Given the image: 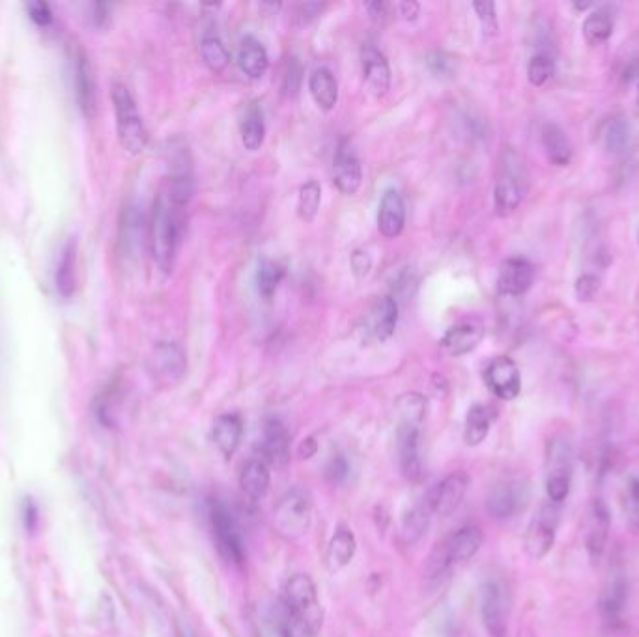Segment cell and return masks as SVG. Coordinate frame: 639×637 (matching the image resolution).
I'll return each mask as SVG.
<instances>
[{
  "label": "cell",
  "mask_w": 639,
  "mask_h": 637,
  "mask_svg": "<svg viewBox=\"0 0 639 637\" xmlns=\"http://www.w3.org/2000/svg\"><path fill=\"white\" fill-rule=\"evenodd\" d=\"M185 208L176 204L165 189L157 193L150 215V251L157 268L171 273L184 236Z\"/></svg>",
  "instance_id": "obj_1"
},
{
  "label": "cell",
  "mask_w": 639,
  "mask_h": 637,
  "mask_svg": "<svg viewBox=\"0 0 639 637\" xmlns=\"http://www.w3.org/2000/svg\"><path fill=\"white\" fill-rule=\"evenodd\" d=\"M397 408L398 464L406 479L419 481L423 477L421 430L425 423L426 400L417 393H408L398 398Z\"/></svg>",
  "instance_id": "obj_2"
},
{
  "label": "cell",
  "mask_w": 639,
  "mask_h": 637,
  "mask_svg": "<svg viewBox=\"0 0 639 637\" xmlns=\"http://www.w3.org/2000/svg\"><path fill=\"white\" fill-rule=\"evenodd\" d=\"M529 189L524 157L516 152V148L505 146L497 161V180L494 187V210L499 217H509L520 208Z\"/></svg>",
  "instance_id": "obj_3"
},
{
  "label": "cell",
  "mask_w": 639,
  "mask_h": 637,
  "mask_svg": "<svg viewBox=\"0 0 639 637\" xmlns=\"http://www.w3.org/2000/svg\"><path fill=\"white\" fill-rule=\"evenodd\" d=\"M544 469L548 501L561 505L570 496L574 477V445L565 434H555L554 438H550L546 443Z\"/></svg>",
  "instance_id": "obj_4"
},
{
  "label": "cell",
  "mask_w": 639,
  "mask_h": 637,
  "mask_svg": "<svg viewBox=\"0 0 639 637\" xmlns=\"http://www.w3.org/2000/svg\"><path fill=\"white\" fill-rule=\"evenodd\" d=\"M483 542V531L477 525H464L456 529L455 533L445 538V542L430 557L428 578L438 580L449 570L468 563L479 553Z\"/></svg>",
  "instance_id": "obj_5"
},
{
  "label": "cell",
  "mask_w": 639,
  "mask_h": 637,
  "mask_svg": "<svg viewBox=\"0 0 639 637\" xmlns=\"http://www.w3.org/2000/svg\"><path fill=\"white\" fill-rule=\"evenodd\" d=\"M111 100L120 144L129 156H139L148 144V131L144 128L137 101L131 96L128 86L122 83H114Z\"/></svg>",
  "instance_id": "obj_6"
},
{
  "label": "cell",
  "mask_w": 639,
  "mask_h": 637,
  "mask_svg": "<svg viewBox=\"0 0 639 637\" xmlns=\"http://www.w3.org/2000/svg\"><path fill=\"white\" fill-rule=\"evenodd\" d=\"M313 522V501L307 492L294 488L286 492L273 509V531L284 540L303 537Z\"/></svg>",
  "instance_id": "obj_7"
},
{
  "label": "cell",
  "mask_w": 639,
  "mask_h": 637,
  "mask_svg": "<svg viewBox=\"0 0 639 637\" xmlns=\"http://www.w3.org/2000/svg\"><path fill=\"white\" fill-rule=\"evenodd\" d=\"M284 606L290 615L303 624L311 634H318L324 621L320 598L314 581L307 574H296L286 583Z\"/></svg>",
  "instance_id": "obj_8"
},
{
  "label": "cell",
  "mask_w": 639,
  "mask_h": 637,
  "mask_svg": "<svg viewBox=\"0 0 639 637\" xmlns=\"http://www.w3.org/2000/svg\"><path fill=\"white\" fill-rule=\"evenodd\" d=\"M208 520L212 527L217 552L221 553V557L230 565H242L245 559V546H243L242 529L236 522L234 514L221 501H212L208 509Z\"/></svg>",
  "instance_id": "obj_9"
},
{
  "label": "cell",
  "mask_w": 639,
  "mask_h": 637,
  "mask_svg": "<svg viewBox=\"0 0 639 637\" xmlns=\"http://www.w3.org/2000/svg\"><path fill=\"white\" fill-rule=\"evenodd\" d=\"M559 522H561L559 505H555L552 501H544L527 524L524 550L529 559L540 561L552 552Z\"/></svg>",
  "instance_id": "obj_10"
},
{
  "label": "cell",
  "mask_w": 639,
  "mask_h": 637,
  "mask_svg": "<svg viewBox=\"0 0 639 637\" xmlns=\"http://www.w3.org/2000/svg\"><path fill=\"white\" fill-rule=\"evenodd\" d=\"M529 497H531V490L527 481L518 477L503 479L490 488L486 497V509L492 518L505 522V520L516 518L520 512L526 510Z\"/></svg>",
  "instance_id": "obj_11"
},
{
  "label": "cell",
  "mask_w": 639,
  "mask_h": 637,
  "mask_svg": "<svg viewBox=\"0 0 639 637\" xmlns=\"http://www.w3.org/2000/svg\"><path fill=\"white\" fill-rule=\"evenodd\" d=\"M626 606H628V580L623 570H613L598 598V613L606 630L619 632L625 628Z\"/></svg>",
  "instance_id": "obj_12"
},
{
  "label": "cell",
  "mask_w": 639,
  "mask_h": 637,
  "mask_svg": "<svg viewBox=\"0 0 639 637\" xmlns=\"http://www.w3.org/2000/svg\"><path fill=\"white\" fill-rule=\"evenodd\" d=\"M611 531V512L608 503L602 497H595L587 509L583 544L589 561L598 565L608 550Z\"/></svg>",
  "instance_id": "obj_13"
},
{
  "label": "cell",
  "mask_w": 639,
  "mask_h": 637,
  "mask_svg": "<svg viewBox=\"0 0 639 637\" xmlns=\"http://www.w3.org/2000/svg\"><path fill=\"white\" fill-rule=\"evenodd\" d=\"M481 617L490 637H505L509 632V596L503 583L490 580L484 583L481 595Z\"/></svg>",
  "instance_id": "obj_14"
},
{
  "label": "cell",
  "mask_w": 639,
  "mask_h": 637,
  "mask_svg": "<svg viewBox=\"0 0 639 637\" xmlns=\"http://www.w3.org/2000/svg\"><path fill=\"white\" fill-rule=\"evenodd\" d=\"M469 477L464 471H456L447 475L443 481L438 482L428 494H426V505L432 510V514L438 516H449L453 514L464 501L468 494Z\"/></svg>",
  "instance_id": "obj_15"
},
{
  "label": "cell",
  "mask_w": 639,
  "mask_h": 637,
  "mask_svg": "<svg viewBox=\"0 0 639 637\" xmlns=\"http://www.w3.org/2000/svg\"><path fill=\"white\" fill-rule=\"evenodd\" d=\"M484 383L499 400H514L522 393V374L511 357L501 355L488 363Z\"/></svg>",
  "instance_id": "obj_16"
},
{
  "label": "cell",
  "mask_w": 639,
  "mask_h": 637,
  "mask_svg": "<svg viewBox=\"0 0 639 637\" xmlns=\"http://www.w3.org/2000/svg\"><path fill=\"white\" fill-rule=\"evenodd\" d=\"M533 281H535L533 264L522 256H512L499 266L497 294L507 298H520L531 288Z\"/></svg>",
  "instance_id": "obj_17"
},
{
  "label": "cell",
  "mask_w": 639,
  "mask_h": 637,
  "mask_svg": "<svg viewBox=\"0 0 639 637\" xmlns=\"http://www.w3.org/2000/svg\"><path fill=\"white\" fill-rule=\"evenodd\" d=\"M333 182L344 195H355L363 182L361 163L346 139L339 142L333 156Z\"/></svg>",
  "instance_id": "obj_18"
},
{
  "label": "cell",
  "mask_w": 639,
  "mask_h": 637,
  "mask_svg": "<svg viewBox=\"0 0 639 637\" xmlns=\"http://www.w3.org/2000/svg\"><path fill=\"white\" fill-rule=\"evenodd\" d=\"M185 367L184 350L174 342H159L150 357V369L159 382H180L184 378Z\"/></svg>",
  "instance_id": "obj_19"
},
{
  "label": "cell",
  "mask_w": 639,
  "mask_h": 637,
  "mask_svg": "<svg viewBox=\"0 0 639 637\" xmlns=\"http://www.w3.org/2000/svg\"><path fill=\"white\" fill-rule=\"evenodd\" d=\"M363 79L376 98H384L391 88V68L389 62L376 47L367 45L361 49Z\"/></svg>",
  "instance_id": "obj_20"
},
{
  "label": "cell",
  "mask_w": 639,
  "mask_h": 637,
  "mask_svg": "<svg viewBox=\"0 0 639 637\" xmlns=\"http://www.w3.org/2000/svg\"><path fill=\"white\" fill-rule=\"evenodd\" d=\"M398 322V303L393 296H384L374 303L369 316L365 318V329L374 340L391 339L395 335Z\"/></svg>",
  "instance_id": "obj_21"
},
{
  "label": "cell",
  "mask_w": 639,
  "mask_h": 637,
  "mask_svg": "<svg viewBox=\"0 0 639 637\" xmlns=\"http://www.w3.org/2000/svg\"><path fill=\"white\" fill-rule=\"evenodd\" d=\"M260 451L264 462L275 468H281L290 458V434L279 419H268L264 425V438Z\"/></svg>",
  "instance_id": "obj_22"
},
{
  "label": "cell",
  "mask_w": 639,
  "mask_h": 637,
  "mask_svg": "<svg viewBox=\"0 0 639 637\" xmlns=\"http://www.w3.org/2000/svg\"><path fill=\"white\" fill-rule=\"evenodd\" d=\"M484 339V327L479 322H464L453 326L441 339L443 350L453 357L473 352Z\"/></svg>",
  "instance_id": "obj_23"
},
{
  "label": "cell",
  "mask_w": 639,
  "mask_h": 637,
  "mask_svg": "<svg viewBox=\"0 0 639 637\" xmlns=\"http://www.w3.org/2000/svg\"><path fill=\"white\" fill-rule=\"evenodd\" d=\"M406 223V208L400 193L395 189H387L380 202V212H378V230L384 238H397L404 230Z\"/></svg>",
  "instance_id": "obj_24"
},
{
  "label": "cell",
  "mask_w": 639,
  "mask_h": 637,
  "mask_svg": "<svg viewBox=\"0 0 639 637\" xmlns=\"http://www.w3.org/2000/svg\"><path fill=\"white\" fill-rule=\"evenodd\" d=\"M540 139L544 152L550 159V163L555 167H568L572 156H574V146L568 139L565 129L557 124H544V128L540 131Z\"/></svg>",
  "instance_id": "obj_25"
},
{
  "label": "cell",
  "mask_w": 639,
  "mask_h": 637,
  "mask_svg": "<svg viewBox=\"0 0 639 637\" xmlns=\"http://www.w3.org/2000/svg\"><path fill=\"white\" fill-rule=\"evenodd\" d=\"M243 425L238 415H221L212 428L213 443L225 458H232L242 441Z\"/></svg>",
  "instance_id": "obj_26"
},
{
  "label": "cell",
  "mask_w": 639,
  "mask_h": 637,
  "mask_svg": "<svg viewBox=\"0 0 639 637\" xmlns=\"http://www.w3.org/2000/svg\"><path fill=\"white\" fill-rule=\"evenodd\" d=\"M75 96L81 111L86 116H92L96 109V81H94V71L88 62V58L79 53L75 60Z\"/></svg>",
  "instance_id": "obj_27"
},
{
  "label": "cell",
  "mask_w": 639,
  "mask_h": 637,
  "mask_svg": "<svg viewBox=\"0 0 639 637\" xmlns=\"http://www.w3.org/2000/svg\"><path fill=\"white\" fill-rule=\"evenodd\" d=\"M240 133L245 150L258 152L266 139V124H264V113L256 101H251L243 109L242 120H240Z\"/></svg>",
  "instance_id": "obj_28"
},
{
  "label": "cell",
  "mask_w": 639,
  "mask_h": 637,
  "mask_svg": "<svg viewBox=\"0 0 639 637\" xmlns=\"http://www.w3.org/2000/svg\"><path fill=\"white\" fill-rule=\"evenodd\" d=\"M309 92L313 96L314 103L322 111H333L339 101V85L337 79L327 68H318L309 77Z\"/></svg>",
  "instance_id": "obj_29"
},
{
  "label": "cell",
  "mask_w": 639,
  "mask_h": 637,
  "mask_svg": "<svg viewBox=\"0 0 639 637\" xmlns=\"http://www.w3.org/2000/svg\"><path fill=\"white\" fill-rule=\"evenodd\" d=\"M238 64H240V70L247 77L260 79L268 71L270 57H268V51L262 42H258L253 36H247V38H243L242 45H240Z\"/></svg>",
  "instance_id": "obj_30"
},
{
  "label": "cell",
  "mask_w": 639,
  "mask_h": 637,
  "mask_svg": "<svg viewBox=\"0 0 639 637\" xmlns=\"http://www.w3.org/2000/svg\"><path fill=\"white\" fill-rule=\"evenodd\" d=\"M357 542L350 529H339L327 546L326 565L329 572H339L348 567L354 559Z\"/></svg>",
  "instance_id": "obj_31"
},
{
  "label": "cell",
  "mask_w": 639,
  "mask_h": 637,
  "mask_svg": "<svg viewBox=\"0 0 639 637\" xmlns=\"http://www.w3.org/2000/svg\"><path fill=\"white\" fill-rule=\"evenodd\" d=\"M270 469L268 464L264 460H249L245 464V468L242 471V477H240V484H242L243 494L253 499V501H260L262 497L268 494L270 490Z\"/></svg>",
  "instance_id": "obj_32"
},
{
  "label": "cell",
  "mask_w": 639,
  "mask_h": 637,
  "mask_svg": "<svg viewBox=\"0 0 639 637\" xmlns=\"http://www.w3.org/2000/svg\"><path fill=\"white\" fill-rule=\"evenodd\" d=\"M494 423V411L486 404H473L466 415L464 441L469 447H479L488 438Z\"/></svg>",
  "instance_id": "obj_33"
},
{
  "label": "cell",
  "mask_w": 639,
  "mask_h": 637,
  "mask_svg": "<svg viewBox=\"0 0 639 637\" xmlns=\"http://www.w3.org/2000/svg\"><path fill=\"white\" fill-rule=\"evenodd\" d=\"M613 12L610 6L595 8L583 21V38L589 45H602L608 42L613 34Z\"/></svg>",
  "instance_id": "obj_34"
},
{
  "label": "cell",
  "mask_w": 639,
  "mask_h": 637,
  "mask_svg": "<svg viewBox=\"0 0 639 637\" xmlns=\"http://www.w3.org/2000/svg\"><path fill=\"white\" fill-rule=\"evenodd\" d=\"M75 268H77V251H75V241L70 240L62 249V255L58 260L57 277H55L58 294L62 298H70L75 292V283H77Z\"/></svg>",
  "instance_id": "obj_35"
},
{
  "label": "cell",
  "mask_w": 639,
  "mask_h": 637,
  "mask_svg": "<svg viewBox=\"0 0 639 637\" xmlns=\"http://www.w3.org/2000/svg\"><path fill=\"white\" fill-rule=\"evenodd\" d=\"M284 273H286V269H284V266H281L279 262L262 260V262L258 264L255 283L260 298L264 299V301H271V299H273L277 288H279V284H281V281L284 279Z\"/></svg>",
  "instance_id": "obj_36"
},
{
  "label": "cell",
  "mask_w": 639,
  "mask_h": 637,
  "mask_svg": "<svg viewBox=\"0 0 639 637\" xmlns=\"http://www.w3.org/2000/svg\"><path fill=\"white\" fill-rule=\"evenodd\" d=\"M430 514H432V510L426 505V501H423L417 507H413L406 514L402 527H400V537H402L406 546H412L413 542H417L419 538L425 535L426 527L430 524Z\"/></svg>",
  "instance_id": "obj_37"
},
{
  "label": "cell",
  "mask_w": 639,
  "mask_h": 637,
  "mask_svg": "<svg viewBox=\"0 0 639 637\" xmlns=\"http://www.w3.org/2000/svg\"><path fill=\"white\" fill-rule=\"evenodd\" d=\"M604 146L611 154L625 152L632 137V126L625 116H613L604 129Z\"/></svg>",
  "instance_id": "obj_38"
},
{
  "label": "cell",
  "mask_w": 639,
  "mask_h": 637,
  "mask_svg": "<svg viewBox=\"0 0 639 637\" xmlns=\"http://www.w3.org/2000/svg\"><path fill=\"white\" fill-rule=\"evenodd\" d=\"M320 204H322V187H320V184L316 180H311V182L301 185V189H299L298 213L305 223H313L316 215H318V210H320Z\"/></svg>",
  "instance_id": "obj_39"
},
{
  "label": "cell",
  "mask_w": 639,
  "mask_h": 637,
  "mask_svg": "<svg viewBox=\"0 0 639 637\" xmlns=\"http://www.w3.org/2000/svg\"><path fill=\"white\" fill-rule=\"evenodd\" d=\"M200 55L204 64L212 71H223L230 62V53L227 45L221 42L217 36H206L200 43Z\"/></svg>",
  "instance_id": "obj_40"
},
{
  "label": "cell",
  "mask_w": 639,
  "mask_h": 637,
  "mask_svg": "<svg viewBox=\"0 0 639 637\" xmlns=\"http://www.w3.org/2000/svg\"><path fill=\"white\" fill-rule=\"evenodd\" d=\"M555 73V58L550 51L535 53L527 64V79L533 86H544Z\"/></svg>",
  "instance_id": "obj_41"
},
{
  "label": "cell",
  "mask_w": 639,
  "mask_h": 637,
  "mask_svg": "<svg viewBox=\"0 0 639 637\" xmlns=\"http://www.w3.org/2000/svg\"><path fill=\"white\" fill-rule=\"evenodd\" d=\"M625 509L630 527L639 531V475H632L626 482Z\"/></svg>",
  "instance_id": "obj_42"
},
{
  "label": "cell",
  "mask_w": 639,
  "mask_h": 637,
  "mask_svg": "<svg viewBox=\"0 0 639 637\" xmlns=\"http://www.w3.org/2000/svg\"><path fill=\"white\" fill-rule=\"evenodd\" d=\"M598 290H600V277L595 273H583L576 279L574 292H576L578 301H582V303L593 301L597 298Z\"/></svg>",
  "instance_id": "obj_43"
},
{
  "label": "cell",
  "mask_w": 639,
  "mask_h": 637,
  "mask_svg": "<svg viewBox=\"0 0 639 637\" xmlns=\"http://www.w3.org/2000/svg\"><path fill=\"white\" fill-rule=\"evenodd\" d=\"M301 79H303V70L298 58H290L286 64V71L283 77V92L290 98L298 96L299 88H301Z\"/></svg>",
  "instance_id": "obj_44"
},
{
  "label": "cell",
  "mask_w": 639,
  "mask_h": 637,
  "mask_svg": "<svg viewBox=\"0 0 639 637\" xmlns=\"http://www.w3.org/2000/svg\"><path fill=\"white\" fill-rule=\"evenodd\" d=\"M473 10H475V14L481 21L484 34L486 36H494L497 32L496 4L494 2H475Z\"/></svg>",
  "instance_id": "obj_45"
},
{
  "label": "cell",
  "mask_w": 639,
  "mask_h": 637,
  "mask_svg": "<svg viewBox=\"0 0 639 637\" xmlns=\"http://www.w3.org/2000/svg\"><path fill=\"white\" fill-rule=\"evenodd\" d=\"M428 68L438 77H451L455 71V60L441 51H436L428 57Z\"/></svg>",
  "instance_id": "obj_46"
},
{
  "label": "cell",
  "mask_w": 639,
  "mask_h": 637,
  "mask_svg": "<svg viewBox=\"0 0 639 637\" xmlns=\"http://www.w3.org/2000/svg\"><path fill=\"white\" fill-rule=\"evenodd\" d=\"M27 12H29L30 19L40 25V27H47L53 23V12H51V6L47 2L42 0H36V2H29L27 4Z\"/></svg>",
  "instance_id": "obj_47"
},
{
  "label": "cell",
  "mask_w": 639,
  "mask_h": 637,
  "mask_svg": "<svg viewBox=\"0 0 639 637\" xmlns=\"http://www.w3.org/2000/svg\"><path fill=\"white\" fill-rule=\"evenodd\" d=\"M21 514H23V524H25V529L27 531H36V527L40 524V510L36 507V503H34V499L32 497H27L25 501H23V510H21Z\"/></svg>",
  "instance_id": "obj_48"
},
{
  "label": "cell",
  "mask_w": 639,
  "mask_h": 637,
  "mask_svg": "<svg viewBox=\"0 0 639 637\" xmlns=\"http://www.w3.org/2000/svg\"><path fill=\"white\" fill-rule=\"evenodd\" d=\"M348 462L342 458V456H335L331 462H329V466H327L326 473L327 477L331 479L333 482H341L346 479V475H348Z\"/></svg>",
  "instance_id": "obj_49"
},
{
  "label": "cell",
  "mask_w": 639,
  "mask_h": 637,
  "mask_svg": "<svg viewBox=\"0 0 639 637\" xmlns=\"http://www.w3.org/2000/svg\"><path fill=\"white\" fill-rule=\"evenodd\" d=\"M370 268H372V260L365 251H355L352 255V269H354L355 277H367Z\"/></svg>",
  "instance_id": "obj_50"
},
{
  "label": "cell",
  "mask_w": 639,
  "mask_h": 637,
  "mask_svg": "<svg viewBox=\"0 0 639 637\" xmlns=\"http://www.w3.org/2000/svg\"><path fill=\"white\" fill-rule=\"evenodd\" d=\"M398 8H400V15H402L406 21H415L417 15L421 12V8H419L417 2H402V4H398Z\"/></svg>",
  "instance_id": "obj_51"
},
{
  "label": "cell",
  "mask_w": 639,
  "mask_h": 637,
  "mask_svg": "<svg viewBox=\"0 0 639 637\" xmlns=\"http://www.w3.org/2000/svg\"><path fill=\"white\" fill-rule=\"evenodd\" d=\"M367 10H369L370 15H372V19L382 21V19H385V15H387V4H385V2H372V4H367Z\"/></svg>",
  "instance_id": "obj_52"
},
{
  "label": "cell",
  "mask_w": 639,
  "mask_h": 637,
  "mask_svg": "<svg viewBox=\"0 0 639 637\" xmlns=\"http://www.w3.org/2000/svg\"><path fill=\"white\" fill-rule=\"evenodd\" d=\"M107 15H109V6H107V4H96V6H94V19H96L98 25L105 23Z\"/></svg>",
  "instance_id": "obj_53"
},
{
  "label": "cell",
  "mask_w": 639,
  "mask_h": 637,
  "mask_svg": "<svg viewBox=\"0 0 639 637\" xmlns=\"http://www.w3.org/2000/svg\"><path fill=\"white\" fill-rule=\"evenodd\" d=\"M316 453V445H314L313 439H307L303 445H301V456L303 458H311Z\"/></svg>",
  "instance_id": "obj_54"
},
{
  "label": "cell",
  "mask_w": 639,
  "mask_h": 637,
  "mask_svg": "<svg viewBox=\"0 0 639 637\" xmlns=\"http://www.w3.org/2000/svg\"><path fill=\"white\" fill-rule=\"evenodd\" d=\"M638 101H639V90H638Z\"/></svg>",
  "instance_id": "obj_55"
},
{
  "label": "cell",
  "mask_w": 639,
  "mask_h": 637,
  "mask_svg": "<svg viewBox=\"0 0 639 637\" xmlns=\"http://www.w3.org/2000/svg\"><path fill=\"white\" fill-rule=\"evenodd\" d=\"M638 243H639V234H638Z\"/></svg>",
  "instance_id": "obj_56"
}]
</instances>
